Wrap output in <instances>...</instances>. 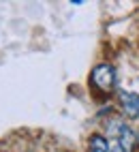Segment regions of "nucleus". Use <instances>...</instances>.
Wrapping results in <instances>:
<instances>
[{"mask_svg": "<svg viewBox=\"0 0 139 152\" xmlns=\"http://www.w3.org/2000/svg\"><path fill=\"white\" fill-rule=\"evenodd\" d=\"M90 82L92 88H96L101 94H111L116 88V69L109 62H101L92 69L90 73Z\"/></svg>", "mask_w": 139, "mask_h": 152, "instance_id": "obj_1", "label": "nucleus"}, {"mask_svg": "<svg viewBox=\"0 0 139 152\" xmlns=\"http://www.w3.org/2000/svg\"><path fill=\"white\" fill-rule=\"evenodd\" d=\"M118 99H120V107H122L124 114L128 118H133V120H139V94L122 90V92L118 94Z\"/></svg>", "mask_w": 139, "mask_h": 152, "instance_id": "obj_2", "label": "nucleus"}, {"mask_svg": "<svg viewBox=\"0 0 139 152\" xmlns=\"http://www.w3.org/2000/svg\"><path fill=\"white\" fill-rule=\"evenodd\" d=\"M114 141H118V146L122 148V152H135V148H137V133L128 124H122L120 133H118V137Z\"/></svg>", "mask_w": 139, "mask_h": 152, "instance_id": "obj_3", "label": "nucleus"}, {"mask_svg": "<svg viewBox=\"0 0 139 152\" xmlns=\"http://www.w3.org/2000/svg\"><path fill=\"white\" fill-rule=\"evenodd\" d=\"M88 152H109V141L105 135L94 133L90 135V141H88Z\"/></svg>", "mask_w": 139, "mask_h": 152, "instance_id": "obj_4", "label": "nucleus"}, {"mask_svg": "<svg viewBox=\"0 0 139 152\" xmlns=\"http://www.w3.org/2000/svg\"><path fill=\"white\" fill-rule=\"evenodd\" d=\"M109 152H122V148L118 146V141H111V144H109Z\"/></svg>", "mask_w": 139, "mask_h": 152, "instance_id": "obj_5", "label": "nucleus"}]
</instances>
